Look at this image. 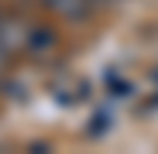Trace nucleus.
I'll use <instances>...</instances> for the list:
<instances>
[{
    "label": "nucleus",
    "instance_id": "nucleus-1",
    "mask_svg": "<svg viewBox=\"0 0 158 154\" xmlns=\"http://www.w3.org/2000/svg\"><path fill=\"white\" fill-rule=\"evenodd\" d=\"M38 7H45L48 14H55L65 24H86L96 14V0H35Z\"/></svg>",
    "mask_w": 158,
    "mask_h": 154
},
{
    "label": "nucleus",
    "instance_id": "nucleus-2",
    "mask_svg": "<svg viewBox=\"0 0 158 154\" xmlns=\"http://www.w3.org/2000/svg\"><path fill=\"white\" fill-rule=\"evenodd\" d=\"M59 51V34L48 28V24H38L31 21V31H28V41H24V55L28 58H48Z\"/></svg>",
    "mask_w": 158,
    "mask_h": 154
},
{
    "label": "nucleus",
    "instance_id": "nucleus-3",
    "mask_svg": "<svg viewBox=\"0 0 158 154\" xmlns=\"http://www.w3.org/2000/svg\"><path fill=\"white\" fill-rule=\"evenodd\" d=\"M28 31H31V21H24V17H4L0 21V45L7 48V55H24Z\"/></svg>",
    "mask_w": 158,
    "mask_h": 154
},
{
    "label": "nucleus",
    "instance_id": "nucleus-4",
    "mask_svg": "<svg viewBox=\"0 0 158 154\" xmlns=\"http://www.w3.org/2000/svg\"><path fill=\"white\" fill-rule=\"evenodd\" d=\"M103 89H107V96H110V99H124V96L134 93V89H131V82L124 79V75H117V72H110V75H107Z\"/></svg>",
    "mask_w": 158,
    "mask_h": 154
},
{
    "label": "nucleus",
    "instance_id": "nucleus-5",
    "mask_svg": "<svg viewBox=\"0 0 158 154\" xmlns=\"http://www.w3.org/2000/svg\"><path fill=\"white\" fill-rule=\"evenodd\" d=\"M89 123H93V127H89V134H107V130H110V116H107V113H93Z\"/></svg>",
    "mask_w": 158,
    "mask_h": 154
},
{
    "label": "nucleus",
    "instance_id": "nucleus-6",
    "mask_svg": "<svg viewBox=\"0 0 158 154\" xmlns=\"http://www.w3.org/2000/svg\"><path fill=\"white\" fill-rule=\"evenodd\" d=\"M7 62H10V55H7V48L0 45V82L7 79Z\"/></svg>",
    "mask_w": 158,
    "mask_h": 154
},
{
    "label": "nucleus",
    "instance_id": "nucleus-7",
    "mask_svg": "<svg viewBox=\"0 0 158 154\" xmlns=\"http://www.w3.org/2000/svg\"><path fill=\"white\" fill-rule=\"evenodd\" d=\"M4 17H7V14H4V10H0V21H4Z\"/></svg>",
    "mask_w": 158,
    "mask_h": 154
},
{
    "label": "nucleus",
    "instance_id": "nucleus-8",
    "mask_svg": "<svg viewBox=\"0 0 158 154\" xmlns=\"http://www.w3.org/2000/svg\"><path fill=\"white\" fill-rule=\"evenodd\" d=\"M155 79H158V72H155Z\"/></svg>",
    "mask_w": 158,
    "mask_h": 154
}]
</instances>
